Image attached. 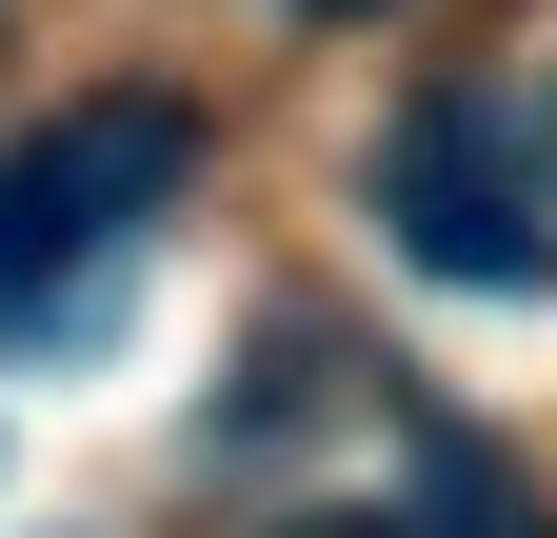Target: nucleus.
Segmentation results:
<instances>
[{
	"label": "nucleus",
	"instance_id": "nucleus-1",
	"mask_svg": "<svg viewBox=\"0 0 557 538\" xmlns=\"http://www.w3.org/2000/svg\"><path fill=\"white\" fill-rule=\"evenodd\" d=\"M199 180L180 100H81L40 140H0V340H81L120 299V259L160 240V199Z\"/></svg>",
	"mask_w": 557,
	"mask_h": 538
},
{
	"label": "nucleus",
	"instance_id": "nucleus-4",
	"mask_svg": "<svg viewBox=\"0 0 557 538\" xmlns=\"http://www.w3.org/2000/svg\"><path fill=\"white\" fill-rule=\"evenodd\" d=\"M319 21H359V0H319Z\"/></svg>",
	"mask_w": 557,
	"mask_h": 538
},
{
	"label": "nucleus",
	"instance_id": "nucleus-3",
	"mask_svg": "<svg viewBox=\"0 0 557 538\" xmlns=\"http://www.w3.org/2000/svg\"><path fill=\"white\" fill-rule=\"evenodd\" d=\"M299 538H398V518H299Z\"/></svg>",
	"mask_w": 557,
	"mask_h": 538
},
{
	"label": "nucleus",
	"instance_id": "nucleus-2",
	"mask_svg": "<svg viewBox=\"0 0 557 538\" xmlns=\"http://www.w3.org/2000/svg\"><path fill=\"white\" fill-rule=\"evenodd\" d=\"M379 220H398L418 280H478V299H537V280H557V240L518 220V160H498L478 100H418L398 140H379Z\"/></svg>",
	"mask_w": 557,
	"mask_h": 538
}]
</instances>
